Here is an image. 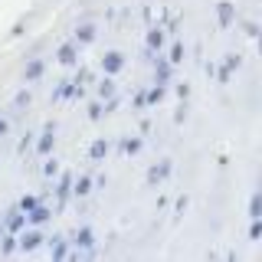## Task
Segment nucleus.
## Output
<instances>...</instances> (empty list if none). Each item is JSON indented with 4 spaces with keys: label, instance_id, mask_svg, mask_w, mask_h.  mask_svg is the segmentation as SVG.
Wrapping results in <instances>:
<instances>
[{
    "label": "nucleus",
    "instance_id": "34",
    "mask_svg": "<svg viewBox=\"0 0 262 262\" xmlns=\"http://www.w3.org/2000/svg\"><path fill=\"white\" fill-rule=\"evenodd\" d=\"M135 105H138V108H144V105H147V98H144V92H138V95H135Z\"/></svg>",
    "mask_w": 262,
    "mask_h": 262
},
{
    "label": "nucleus",
    "instance_id": "10",
    "mask_svg": "<svg viewBox=\"0 0 262 262\" xmlns=\"http://www.w3.org/2000/svg\"><path fill=\"white\" fill-rule=\"evenodd\" d=\"M233 20H236L233 4H229V0H220V4H216V23H220V27H233Z\"/></svg>",
    "mask_w": 262,
    "mask_h": 262
},
{
    "label": "nucleus",
    "instance_id": "5",
    "mask_svg": "<svg viewBox=\"0 0 262 262\" xmlns=\"http://www.w3.org/2000/svg\"><path fill=\"white\" fill-rule=\"evenodd\" d=\"M154 82H158V85H167V82H170V72H174V66H170L167 59H164V56L158 53V56H154Z\"/></svg>",
    "mask_w": 262,
    "mask_h": 262
},
{
    "label": "nucleus",
    "instance_id": "17",
    "mask_svg": "<svg viewBox=\"0 0 262 262\" xmlns=\"http://www.w3.org/2000/svg\"><path fill=\"white\" fill-rule=\"evenodd\" d=\"M161 46H164V30L161 27H151V30H147V49L161 53Z\"/></svg>",
    "mask_w": 262,
    "mask_h": 262
},
{
    "label": "nucleus",
    "instance_id": "9",
    "mask_svg": "<svg viewBox=\"0 0 262 262\" xmlns=\"http://www.w3.org/2000/svg\"><path fill=\"white\" fill-rule=\"evenodd\" d=\"M69 196H72V174H59V184H56V203H59V210L66 207Z\"/></svg>",
    "mask_w": 262,
    "mask_h": 262
},
{
    "label": "nucleus",
    "instance_id": "16",
    "mask_svg": "<svg viewBox=\"0 0 262 262\" xmlns=\"http://www.w3.org/2000/svg\"><path fill=\"white\" fill-rule=\"evenodd\" d=\"M49 246H53V259H66V256H69V243H66V236H53Z\"/></svg>",
    "mask_w": 262,
    "mask_h": 262
},
{
    "label": "nucleus",
    "instance_id": "6",
    "mask_svg": "<svg viewBox=\"0 0 262 262\" xmlns=\"http://www.w3.org/2000/svg\"><path fill=\"white\" fill-rule=\"evenodd\" d=\"M53 147H56V125H53V121H49V125L43 128V135L36 138V151H39V154H43V158H46V154L53 151Z\"/></svg>",
    "mask_w": 262,
    "mask_h": 262
},
{
    "label": "nucleus",
    "instance_id": "22",
    "mask_svg": "<svg viewBox=\"0 0 262 262\" xmlns=\"http://www.w3.org/2000/svg\"><path fill=\"white\" fill-rule=\"evenodd\" d=\"M118 147H121L125 154H138V151H141V138H125Z\"/></svg>",
    "mask_w": 262,
    "mask_h": 262
},
{
    "label": "nucleus",
    "instance_id": "19",
    "mask_svg": "<svg viewBox=\"0 0 262 262\" xmlns=\"http://www.w3.org/2000/svg\"><path fill=\"white\" fill-rule=\"evenodd\" d=\"M0 239H4V246H0V252H4V256H13V252H16V233H4Z\"/></svg>",
    "mask_w": 262,
    "mask_h": 262
},
{
    "label": "nucleus",
    "instance_id": "35",
    "mask_svg": "<svg viewBox=\"0 0 262 262\" xmlns=\"http://www.w3.org/2000/svg\"><path fill=\"white\" fill-rule=\"evenodd\" d=\"M184 118H187V108H184V105H180V108H177V115H174V121L180 125V121H184Z\"/></svg>",
    "mask_w": 262,
    "mask_h": 262
},
{
    "label": "nucleus",
    "instance_id": "26",
    "mask_svg": "<svg viewBox=\"0 0 262 262\" xmlns=\"http://www.w3.org/2000/svg\"><path fill=\"white\" fill-rule=\"evenodd\" d=\"M102 115H105V105L102 102H92V105H89V118H92V121H98Z\"/></svg>",
    "mask_w": 262,
    "mask_h": 262
},
{
    "label": "nucleus",
    "instance_id": "29",
    "mask_svg": "<svg viewBox=\"0 0 262 262\" xmlns=\"http://www.w3.org/2000/svg\"><path fill=\"white\" fill-rule=\"evenodd\" d=\"M239 62H243L239 56H236V53H229V56H226V62H223V69H226V72H233V69H239Z\"/></svg>",
    "mask_w": 262,
    "mask_h": 262
},
{
    "label": "nucleus",
    "instance_id": "27",
    "mask_svg": "<svg viewBox=\"0 0 262 262\" xmlns=\"http://www.w3.org/2000/svg\"><path fill=\"white\" fill-rule=\"evenodd\" d=\"M249 239H262V216L252 220V226H249Z\"/></svg>",
    "mask_w": 262,
    "mask_h": 262
},
{
    "label": "nucleus",
    "instance_id": "20",
    "mask_svg": "<svg viewBox=\"0 0 262 262\" xmlns=\"http://www.w3.org/2000/svg\"><path fill=\"white\" fill-rule=\"evenodd\" d=\"M27 108H30V92L23 89V92L13 95V112H27Z\"/></svg>",
    "mask_w": 262,
    "mask_h": 262
},
{
    "label": "nucleus",
    "instance_id": "3",
    "mask_svg": "<svg viewBox=\"0 0 262 262\" xmlns=\"http://www.w3.org/2000/svg\"><path fill=\"white\" fill-rule=\"evenodd\" d=\"M121 69H125V53L112 49V53L102 56V72H105V76H118Z\"/></svg>",
    "mask_w": 262,
    "mask_h": 262
},
{
    "label": "nucleus",
    "instance_id": "25",
    "mask_svg": "<svg viewBox=\"0 0 262 262\" xmlns=\"http://www.w3.org/2000/svg\"><path fill=\"white\" fill-rule=\"evenodd\" d=\"M167 62H170V66H180V62H184V43H174V49H170V56H167Z\"/></svg>",
    "mask_w": 262,
    "mask_h": 262
},
{
    "label": "nucleus",
    "instance_id": "36",
    "mask_svg": "<svg viewBox=\"0 0 262 262\" xmlns=\"http://www.w3.org/2000/svg\"><path fill=\"white\" fill-rule=\"evenodd\" d=\"M7 128H10V125H7V118H4V115H0V138L7 135Z\"/></svg>",
    "mask_w": 262,
    "mask_h": 262
},
{
    "label": "nucleus",
    "instance_id": "37",
    "mask_svg": "<svg viewBox=\"0 0 262 262\" xmlns=\"http://www.w3.org/2000/svg\"><path fill=\"white\" fill-rule=\"evenodd\" d=\"M4 233H7V229H4V223H0V236H4Z\"/></svg>",
    "mask_w": 262,
    "mask_h": 262
},
{
    "label": "nucleus",
    "instance_id": "31",
    "mask_svg": "<svg viewBox=\"0 0 262 262\" xmlns=\"http://www.w3.org/2000/svg\"><path fill=\"white\" fill-rule=\"evenodd\" d=\"M89 79H92V72H89V69H85V66H82V69L76 72V79H72V82H79V85H85V82H89Z\"/></svg>",
    "mask_w": 262,
    "mask_h": 262
},
{
    "label": "nucleus",
    "instance_id": "15",
    "mask_svg": "<svg viewBox=\"0 0 262 262\" xmlns=\"http://www.w3.org/2000/svg\"><path fill=\"white\" fill-rule=\"evenodd\" d=\"M108 151H112V144L105 141V138H98V141L89 144V158H92V161H105V158H108Z\"/></svg>",
    "mask_w": 262,
    "mask_h": 262
},
{
    "label": "nucleus",
    "instance_id": "4",
    "mask_svg": "<svg viewBox=\"0 0 262 262\" xmlns=\"http://www.w3.org/2000/svg\"><path fill=\"white\" fill-rule=\"evenodd\" d=\"M62 98H82V85L72 79H62L59 85L53 89V102H62Z\"/></svg>",
    "mask_w": 262,
    "mask_h": 262
},
{
    "label": "nucleus",
    "instance_id": "23",
    "mask_svg": "<svg viewBox=\"0 0 262 262\" xmlns=\"http://www.w3.org/2000/svg\"><path fill=\"white\" fill-rule=\"evenodd\" d=\"M164 92H167V89H164V85H154V89H147V92H144V98H147V105H158L161 98H164Z\"/></svg>",
    "mask_w": 262,
    "mask_h": 262
},
{
    "label": "nucleus",
    "instance_id": "1",
    "mask_svg": "<svg viewBox=\"0 0 262 262\" xmlns=\"http://www.w3.org/2000/svg\"><path fill=\"white\" fill-rule=\"evenodd\" d=\"M43 239H46V236L39 233L36 226H30V229L23 226L20 233H16V249H23V252H33V249H39V246H43Z\"/></svg>",
    "mask_w": 262,
    "mask_h": 262
},
{
    "label": "nucleus",
    "instance_id": "21",
    "mask_svg": "<svg viewBox=\"0 0 262 262\" xmlns=\"http://www.w3.org/2000/svg\"><path fill=\"white\" fill-rule=\"evenodd\" d=\"M112 95H115V82H112V76H105L98 82V98H112Z\"/></svg>",
    "mask_w": 262,
    "mask_h": 262
},
{
    "label": "nucleus",
    "instance_id": "30",
    "mask_svg": "<svg viewBox=\"0 0 262 262\" xmlns=\"http://www.w3.org/2000/svg\"><path fill=\"white\" fill-rule=\"evenodd\" d=\"M43 174L46 177H59V164H56V161H46L43 164Z\"/></svg>",
    "mask_w": 262,
    "mask_h": 262
},
{
    "label": "nucleus",
    "instance_id": "12",
    "mask_svg": "<svg viewBox=\"0 0 262 262\" xmlns=\"http://www.w3.org/2000/svg\"><path fill=\"white\" fill-rule=\"evenodd\" d=\"M167 174H170V161H158L151 170H147V184H151V187H158V184H161V180L167 177Z\"/></svg>",
    "mask_w": 262,
    "mask_h": 262
},
{
    "label": "nucleus",
    "instance_id": "2",
    "mask_svg": "<svg viewBox=\"0 0 262 262\" xmlns=\"http://www.w3.org/2000/svg\"><path fill=\"white\" fill-rule=\"evenodd\" d=\"M0 223H4L7 233H20V229L27 226V213H23L20 207H10V210L4 213V216H0Z\"/></svg>",
    "mask_w": 262,
    "mask_h": 262
},
{
    "label": "nucleus",
    "instance_id": "28",
    "mask_svg": "<svg viewBox=\"0 0 262 262\" xmlns=\"http://www.w3.org/2000/svg\"><path fill=\"white\" fill-rule=\"evenodd\" d=\"M36 203H39V196H23V200H20V203H16V207H20L23 213H30L33 207H36Z\"/></svg>",
    "mask_w": 262,
    "mask_h": 262
},
{
    "label": "nucleus",
    "instance_id": "18",
    "mask_svg": "<svg viewBox=\"0 0 262 262\" xmlns=\"http://www.w3.org/2000/svg\"><path fill=\"white\" fill-rule=\"evenodd\" d=\"M95 39V27L92 23H82V27L76 30V43H82V46H89Z\"/></svg>",
    "mask_w": 262,
    "mask_h": 262
},
{
    "label": "nucleus",
    "instance_id": "33",
    "mask_svg": "<svg viewBox=\"0 0 262 262\" xmlns=\"http://www.w3.org/2000/svg\"><path fill=\"white\" fill-rule=\"evenodd\" d=\"M246 33H249V36H252V39H256V36H259V27H256V23H252V20H249V23H246Z\"/></svg>",
    "mask_w": 262,
    "mask_h": 262
},
{
    "label": "nucleus",
    "instance_id": "24",
    "mask_svg": "<svg viewBox=\"0 0 262 262\" xmlns=\"http://www.w3.org/2000/svg\"><path fill=\"white\" fill-rule=\"evenodd\" d=\"M249 216H252V220L262 216V193H252V196H249Z\"/></svg>",
    "mask_w": 262,
    "mask_h": 262
},
{
    "label": "nucleus",
    "instance_id": "32",
    "mask_svg": "<svg viewBox=\"0 0 262 262\" xmlns=\"http://www.w3.org/2000/svg\"><path fill=\"white\" fill-rule=\"evenodd\" d=\"M187 95H190V85L180 82V85H177V98H180V102H187Z\"/></svg>",
    "mask_w": 262,
    "mask_h": 262
},
{
    "label": "nucleus",
    "instance_id": "8",
    "mask_svg": "<svg viewBox=\"0 0 262 262\" xmlns=\"http://www.w3.org/2000/svg\"><path fill=\"white\" fill-rule=\"evenodd\" d=\"M49 220H53V210H49L43 200H39L36 207L27 213V223H30V226H43V223H49Z\"/></svg>",
    "mask_w": 262,
    "mask_h": 262
},
{
    "label": "nucleus",
    "instance_id": "7",
    "mask_svg": "<svg viewBox=\"0 0 262 262\" xmlns=\"http://www.w3.org/2000/svg\"><path fill=\"white\" fill-rule=\"evenodd\" d=\"M56 59L59 66H79V43H62L56 49Z\"/></svg>",
    "mask_w": 262,
    "mask_h": 262
},
{
    "label": "nucleus",
    "instance_id": "13",
    "mask_svg": "<svg viewBox=\"0 0 262 262\" xmlns=\"http://www.w3.org/2000/svg\"><path fill=\"white\" fill-rule=\"evenodd\" d=\"M72 243H76L79 249H89V252H92V246H95V233H92L89 226H79V229H76V236H72Z\"/></svg>",
    "mask_w": 262,
    "mask_h": 262
},
{
    "label": "nucleus",
    "instance_id": "11",
    "mask_svg": "<svg viewBox=\"0 0 262 262\" xmlns=\"http://www.w3.org/2000/svg\"><path fill=\"white\" fill-rule=\"evenodd\" d=\"M92 190H95V180L92 177H85V174L72 177V196H79V200H82V196H89Z\"/></svg>",
    "mask_w": 262,
    "mask_h": 262
},
{
    "label": "nucleus",
    "instance_id": "14",
    "mask_svg": "<svg viewBox=\"0 0 262 262\" xmlns=\"http://www.w3.org/2000/svg\"><path fill=\"white\" fill-rule=\"evenodd\" d=\"M43 72H46L43 59H30V62H27V69H23V82H36V79H43Z\"/></svg>",
    "mask_w": 262,
    "mask_h": 262
}]
</instances>
